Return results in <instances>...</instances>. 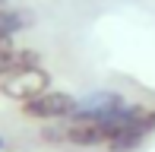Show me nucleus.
Returning <instances> with one entry per match:
<instances>
[{"mask_svg":"<svg viewBox=\"0 0 155 152\" xmlns=\"http://www.w3.org/2000/svg\"><path fill=\"white\" fill-rule=\"evenodd\" d=\"M124 108H127V95L114 92V89H98V92H89L86 98H79L76 114L70 121H114Z\"/></svg>","mask_w":155,"mask_h":152,"instance_id":"nucleus-2","label":"nucleus"},{"mask_svg":"<svg viewBox=\"0 0 155 152\" xmlns=\"http://www.w3.org/2000/svg\"><path fill=\"white\" fill-rule=\"evenodd\" d=\"M76 105H79V98L70 92H63V89H48V92L35 95V98L22 101V117H29V121H38V124H57V121H70V117L76 114Z\"/></svg>","mask_w":155,"mask_h":152,"instance_id":"nucleus-1","label":"nucleus"},{"mask_svg":"<svg viewBox=\"0 0 155 152\" xmlns=\"http://www.w3.org/2000/svg\"><path fill=\"white\" fill-rule=\"evenodd\" d=\"M16 51V45H13V35H0V57H6V54Z\"/></svg>","mask_w":155,"mask_h":152,"instance_id":"nucleus-5","label":"nucleus"},{"mask_svg":"<svg viewBox=\"0 0 155 152\" xmlns=\"http://www.w3.org/2000/svg\"><path fill=\"white\" fill-rule=\"evenodd\" d=\"M48 89H51V76L45 73V67H32V70H22V73L0 82V92L6 98L19 101V105L35 98V95H41V92H48Z\"/></svg>","mask_w":155,"mask_h":152,"instance_id":"nucleus-3","label":"nucleus"},{"mask_svg":"<svg viewBox=\"0 0 155 152\" xmlns=\"http://www.w3.org/2000/svg\"><path fill=\"white\" fill-rule=\"evenodd\" d=\"M6 149V140H3V133H0V152H3Z\"/></svg>","mask_w":155,"mask_h":152,"instance_id":"nucleus-6","label":"nucleus"},{"mask_svg":"<svg viewBox=\"0 0 155 152\" xmlns=\"http://www.w3.org/2000/svg\"><path fill=\"white\" fill-rule=\"evenodd\" d=\"M35 22V13L25 6H0V35H16Z\"/></svg>","mask_w":155,"mask_h":152,"instance_id":"nucleus-4","label":"nucleus"}]
</instances>
